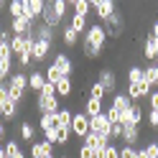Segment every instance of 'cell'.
<instances>
[{"label": "cell", "instance_id": "obj_41", "mask_svg": "<svg viewBox=\"0 0 158 158\" xmlns=\"http://www.w3.org/2000/svg\"><path fill=\"white\" fill-rule=\"evenodd\" d=\"M69 138H72V130H64V127H59V145H66Z\"/></svg>", "mask_w": 158, "mask_h": 158}, {"label": "cell", "instance_id": "obj_7", "mask_svg": "<svg viewBox=\"0 0 158 158\" xmlns=\"http://www.w3.org/2000/svg\"><path fill=\"white\" fill-rule=\"evenodd\" d=\"M110 120H107V115L100 112L97 117H89V133H97V135H102V138H110Z\"/></svg>", "mask_w": 158, "mask_h": 158}, {"label": "cell", "instance_id": "obj_40", "mask_svg": "<svg viewBox=\"0 0 158 158\" xmlns=\"http://www.w3.org/2000/svg\"><path fill=\"white\" fill-rule=\"evenodd\" d=\"M148 110H156L158 112V89H153L148 94Z\"/></svg>", "mask_w": 158, "mask_h": 158}, {"label": "cell", "instance_id": "obj_31", "mask_svg": "<svg viewBox=\"0 0 158 158\" xmlns=\"http://www.w3.org/2000/svg\"><path fill=\"white\" fill-rule=\"evenodd\" d=\"M143 79H145L143 66H130V69H127V84H140Z\"/></svg>", "mask_w": 158, "mask_h": 158}, {"label": "cell", "instance_id": "obj_8", "mask_svg": "<svg viewBox=\"0 0 158 158\" xmlns=\"http://www.w3.org/2000/svg\"><path fill=\"white\" fill-rule=\"evenodd\" d=\"M97 82L105 87V92L110 94V97L117 92V77H115L112 69H100V79H97Z\"/></svg>", "mask_w": 158, "mask_h": 158}, {"label": "cell", "instance_id": "obj_50", "mask_svg": "<svg viewBox=\"0 0 158 158\" xmlns=\"http://www.w3.org/2000/svg\"><path fill=\"white\" fill-rule=\"evenodd\" d=\"M48 158H56V156H48Z\"/></svg>", "mask_w": 158, "mask_h": 158}, {"label": "cell", "instance_id": "obj_16", "mask_svg": "<svg viewBox=\"0 0 158 158\" xmlns=\"http://www.w3.org/2000/svg\"><path fill=\"white\" fill-rule=\"evenodd\" d=\"M130 105H133V100H130L125 92H115V94H112V105H110V107H112V110H117L120 115L130 110Z\"/></svg>", "mask_w": 158, "mask_h": 158}, {"label": "cell", "instance_id": "obj_48", "mask_svg": "<svg viewBox=\"0 0 158 158\" xmlns=\"http://www.w3.org/2000/svg\"><path fill=\"white\" fill-rule=\"evenodd\" d=\"M3 8H5V3H3V0H0V10H3Z\"/></svg>", "mask_w": 158, "mask_h": 158}, {"label": "cell", "instance_id": "obj_33", "mask_svg": "<svg viewBox=\"0 0 158 158\" xmlns=\"http://www.w3.org/2000/svg\"><path fill=\"white\" fill-rule=\"evenodd\" d=\"M21 138H23V140H28V143H33V138H36V127L28 123V120L21 123Z\"/></svg>", "mask_w": 158, "mask_h": 158}, {"label": "cell", "instance_id": "obj_19", "mask_svg": "<svg viewBox=\"0 0 158 158\" xmlns=\"http://www.w3.org/2000/svg\"><path fill=\"white\" fill-rule=\"evenodd\" d=\"M38 130H41V133L59 130V117H56V112H54V115H41V117H38Z\"/></svg>", "mask_w": 158, "mask_h": 158}, {"label": "cell", "instance_id": "obj_10", "mask_svg": "<svg viewBox=\"0 0 158 158\" xmlns=\"http://www.w3.org/2000/svg\"><path fill=\"white\" fill-rule=\"evenodd\" d=\"M44 8H46V0H26V15L23 18L36 23L38 18H41V13H44Z\"/></svg>", "mask_w": 158, "mask_h": 158}, {"label": "cell", "instance_id": "obj_43", "mask_svg": "<svg viewBox=\"0 0 158 158\" xmlns=\"http://www.w3.org/2000/svg\"><path fill=\"white\" fill-rule=\"evenodd\" d=\"M143 151H145V156H148V158H158V148H156V143H148Z\"/></svg>", "mask_w": 158, "mask_h": 158}, {"label": "cell", "instance_id": "obj_23", "mask_svg": "<svg viewBox=\"0 0 158 158\" xmlns=\"http://www.w3.org/2000/svg\"><path fill=\"white\" fill-rule=\"evenodd\" d=\"M33 31H36V38L54 44V36H56V31H54V28H48V26H44V23H36V26H33Z\"/></svg>", "mask_w": 158, "mask_h": 158}, {"label": "cell", "instance_id": "obj_4", "mask_svg": "<svg viewBox=\"0 0 158 158\" xmlns=\"http://www.w3.org/2000/svg\"><path fill=\"white\" fill-rule=\"evenodd\" d=\"M92 10L97 15V23H105L107 18H110L115 10H117V5H115V0H92Z\"/></svg>", "mask_w": 158, "mask_h": 158}, {"label": "cell", "instance_id": "obj_38", "mask_svg": "<svg viewBox=\"0 0 158 158\" xmlns=\"http://www.w3.org/2000/svg\"><path fill=\"white\" fill-rule=\"evenodd\" d=\"M54 8H56L59 18L64 21V15H66V8H69V3H66V0H54Z\"/></svg>", "mask_w": 158, "mask_h": 158}, {"label": "cell", "instance_id": "obj_49", "mask_svg": "<svg viewBox=\"0 0 158 158\" xmlns=\"http://www.w3.org/2000/svg\"><path fill=\"white\" fill-rule=\"evenodd\" d=\"M153 143H156V148H158V135H156V140H153Z\"/></svg>", "mask_w": 158, "mask_h": 158}, {"label": "cell", "instance_id": "obj_28", "mask_svg": "<svg viewBox=\"0 0 158 158\" xmlns=\"http://www.w3.org/2000/svg\"><path fill=\"white\" fill-rule=\"evenodd\" d=\"M44 77H46V82H48V84H54V87H56V84L64 79V74L59 72V69H56L54 64H48V66L44 69Z\"/></svg>", "mask_w": 158, "mask_h": 158}, {"label": "cell", "instance_id": "obj_36", "mask_svg": "<svg viewBox=\"0 0 158 158\" xmlns=\"http://www.w3.org/2000/svg\"><path fill=\"white\" fill-rule=\"evenodd\" d=\"M77 158H94V148H89V145H79V151H77Z\"/></svg>", "mask_w": 158, "mask_h": 158}, {"label": "cell", "instance_id": "obj_3", "mask_svg": "<svg viewBox=\"0 0 158 158\" xmlns=\"http://www.w3.org/2000/svg\"><path fill=\"white\" fill-rule=\"evenodd\" d=\"M102 28H105L107 38H120L123 31H125V18H123V13H120V10H115V13L102 23Z\"/></svg>", "mask_w": 158, "mask_h": 158}, {"label": "cell", "instance_id": "obj_25", "mask_svg": "<svg viewBox=\"0 0 158 158\" xmlns=\"http://www.w3.org/2000/svg\"><path fill=\"white\" fill-rule=\"evenodd\" d=\"M59 117V127H64V130H72V120H74V112L69 110V107H61V110L56 112Z\"/></svg>", "mask_w": 158, "mask_h": 158}, {"label": "cell", "instance_id": "obj_17", "mask_svg": "<svg viewBox=\"0 0 158 158\" xmlns=\"http://www.w3.org/2000/svg\"><path fill=\"white\" fill-rule=\"evenodd\" d=\"M123 145H135L138 140H140V127L138 125H127V127H123Z\"/></svg>", "mask_w": 158, "mask_h": 158}, {"label": "cell", "instance_id": "obj_1", "mask_svg": "<svg viewBox=\"0 0 158 158\" xmlns=\"http://www.w3.org/2000/svg\"><path fill=\"white\" fill-rule=\"evenodd\" d=\"M105 41H107V33H105L102 23L87 26V33L82 36V54L87 59H100L102 48H105Z\"/></svg>", "mask_w": 158, "mask_h": 158}, {"label": "cell", "instance_id": "obj_45", "mask_svg": "<svg viewBox=\"0 0 158 158\" xmlns=\"http://www.w3.org/2000/svg\"><path fill=\"white\" fill-rule=\"evenodd\" d=\"M5 135H8V127H5V123H3V120H0V140H3Z\"/></svg>", "mask_w": 158, "mask_h": 158}, {"label": "cell", "instance_id": "obj_34", "mask_svg": "<svg viewBox=\"0 0 158 158\" xmlns=\"http://www.w3.org/2000/svg\"><path fill=\"white\" fill-rule=\"evenodd\" d=\"M89 97H94V100H105L107 92H105V87H102L100 82H94V84H92V89H89Z\"/></svg>", "mask_w": 158, "mask_h": 158}, {"label": "cell", "instance_id": "obj_32", "mask_svg": "<svg viewBox=\"0 0 158 158\" xmlns=\"http://www.w3.org/2000/svg\"><path fill=\"white\" fill-rule=\"evenodd\" d=\"M69 26H72L79 36L87 33V18H84V15H77V13H74V15H72V23H69Z\"/></svg>", "mask_w": 158, "mask_h": 158}, {"label": "cell", "instance_id": "obj_22", "mask_svg": "<svg viewBox=\"0 0 158 158\" xmlns=\"http://www.w3.org/2000/svg\"><path fill=\"white\" fill-rule=\"evenodd\" d=\"M102 110V100H94V97H87V102H84V115L87 117H97Z\"/></svg>", "mask_w": 158, "mask_h": 158}, {"label": "cell", "instance_id": "obj_30", "mask_svg": "<svg viewBox=\"0 0 158 158\" xmlns=\"http://www.w3.org/2000/svg\"><path fill=\"white\" fill-rule=\"evenodd\" d=\"M72 8H74L77 15H84V18H87V15L92 13V0H74Z\"/></svg>", "mask_w": 158, "mask_h": 158}, {"label": "cell", "instance_id": "obj_2", "mask_svg": "<svg viewBox=\"0 0 158 158\" xmlns=\"http://www.w3.org/2000/svg\"><path fill=\"white\" fill-rule=\"evenodd\" d=\"M26 89H28V74H23V72H13L10 77H8V94H10V102L21 105Z\"/></svg>", "mask_w": 158, "mask_h": 158}, {"label": "cell", "instance_id": "obj_24", "mask_svg": "<svg viewBox=\"0 0 158 158\" xmlns=\"http://www.w3.org/2000/svg\"><path fill=\"white\" fill-rule=\"evenodd\" d=\"M5 158H26V153L21 151V143H18L15 138H10V140L5 143Z\"/></svg>", "mask_w": 158, "mask_h": 158}, {"label": "cell", "instance_id": "obj_46", "mask_svg": "<svg viewBox=\"0 0 158 158\" xmlns=\"http://www.w3.org/2000/svg\"><path fill=\"white\" fill-rule=\"evenodd\" d=\"M151 36H153V38H156V44H158V21H156V23H153V31H151Z\"/></svg>", "mask_w": 158, "mask_h": 158}, {"label": "cell", "instance_id": "obj_39", "mask_svg": "<svg viewBox=\"0 0 158 158\" xmlns=\"http://www.w3.org/2000/svg\"><path fill=\"white\" fill-rule=\"evenodd\" d=\"M105 158H120V145L110 143V145L105 148Z\"/></svg>", "mask_w": 158, "mask_h": 158}, {"label": "cell", "instance_id": "obj_12", "mask_svg": "<svg viewBox=\"0 0 158 158\" xmlns=\"http://www.w3.org/2000/svg\"><path fill=\"white\" fill-rule=\"evenodd\" d=\"M59 72H61L64 77H72V72H74V64H72V59H69V54H54V61H51Z\"/></svg>", "mask_w": 158, "mask_h": 158}, {"label": "cell", "instance_id": "obj_20", "mask_svg": "<svg viewBox=\"0 0 158 158\" xmlns=\"http://www.w3.org/2000/svg\"><path fill=\"white\" fill-rule=\"evenodd\" d=\"M156 51H158V44H156V38L148 33V36H145V41H143V56H145L151 64L156 61Z\"/></svg>", "mask_w": 158, "mask_h": 158}, {"label": "cell", "instance_id": "obj_35", "mask_svg": "<svg viewBox=\"0 0 158 158\" xmlns=\"http://www.w3.org/2000/svg\"><path fill=\"white\" fill-rule=\"evenodd\" d=\"M120 158H138V148L135 145H123L120 148Z\"/></svg>", "mask_w": 158, "mask_h": 158}, {"label": "cell", "instance_id": "obj_6", "mask_svg": "<svg viewBox=\"0 0 158 158\" xmlns=\"http://www.w3.org/2000/svg\"><path fill=\"white\" fill-rule=\"evenodd\" d=\"M72 135L82 138V140L89 135V117H87L84 112H74V120H72Z\"/></svg>", "mask_w": 158, "mask_h": 158}, {"label": "cell", "instance_id": "obj_5", "mask_svg": "<svg viewBox=\"0 0 158 158\" xmlns=\"http://www.w3.org/2000/svg\"><path fill=\"white\" fill-rule=\"evenodd\" d=\"M36 107L41 110V115H54L61 110V105H59V97L51 94V97H44V94H38L36 97Z\"/></svg>", "mask_w": 158, "mask_h": 158}, {"label": "cell", "instance_id": "obj_11", "mask_svg": "<svg viewBox=\"0 0 158 158\" xmlns=\"http://www.w3.org/2000/svg\"><path fill=\"white\" fill-rule=\"evenodd\" d=\"M151 92H153V87L143 79L140 84H127V92H125V94L130 97V100H143V97H148Z\"/></svg>", "mask_w": 158, "mask_h": 158}, {"label": "cell", "instance_id": "obj_42", "mask_svg": "<svg viewBox=\"0 0 158 158\" xmlns=\"http://www.w3.org/2000/svg\"><path fill=\"white\" fill-rule=\"evenodd\" d=\"M148 125H151L153 130H158V112L156 110H148Z\"/></svg>", "mask_w": 158, "mask_h": 158}, {"label": "cell", "instance_id": "obj_26", "mask_svg": "<svg viewBox=\"0 0 158 158\" xmlns=\"http://www.w3.org/2000/svg\"><path fill=\"white\" fill-rule=\"evenodd\" d=\"M8 13H10V21L13 18H23L26 15V0H10L8 3Z\"/></svg>", "mask_w": 158, "mask_h": 158}, {"label": "cell", "instance_id": "obj_9", "mask_svg": "<svg viewBox=\"0 0 158 158\" xmlns=\"http://www.w3.org/2000/svg\"><path fill=\"white\" fill-rule=\"evenodd\" d=\"M41 23L44 26H48V28H59V23H61V18H59V13H56V8H54V0L51 3H46V8H44V13H41Z\"/></svg>", "mask_w": 158, "mask_h": 158}, {"label": "cell", "instance_id": "obj_47", "mask_svg": "<svg viewBox=\"0 0 158 158\" xmlns=\"http://www.w3.org/2000/svg\"><path fill=\"white\" fill-rule=\"evenodd\" d=\"M0 158H5V145H0Z\"/></svg>", "mask_w": 158, "mask_h": 158}, {"label": "cell", "instance_id": "obj_15", "mask_svg": "<svg viewBox=\"0 0 158 158\" xmlns=\"http://www.w3.org/2000/svg\"><path fill=\"white\" fill-rule=\"evenodd\" d=\"M33 26H36V23H31L28 18H13L8 28H10V33H13V36H26V33L31 31Z\"/></svg>", "mask_w": 158, "mask_h": 158}, {"label": "cell", "instance_id": "obj_37", "mask_svg": "<svg viewBox=\"0 0 158 158\" xmlns=\"http://www.w3.org/2000/svg\"><path fill=\"white\" fill-rule=\"evenodd\" d=\"M105 115H107V120H110V125H120V112H117V110L107 107V110H105Z\"/></svg>", "mask_w": 158, "mask_h": 158}, {"label": "cell", "instance_id": "obj_29", "mask_svg": "<svg viewBox=\"0 0 158 158\" xmlns=\"http://www.w3.org/2000/svg\"><path fill=\"white\" fill-rule=\"evenodd\" d=\"M61 41H64V46H77L79 33L74 31L72 26H64V28H61Z\"/></svg>", "mask_w": 158, "mask_h": 158}, {"label": "cell", "instance_id": "obj_27", "mask_svg": "<svg viewBox=\"0 0 158 158\" xmlns=\"http://www.w3.org/2000/svg\"><path fill=\"white\" fill-rule=\"evenodd\" d=\"M143 74H145V82L151 84V87H158V64H145L143 66Z\"/></svg>", "mask_w": 158, "mask_h": 158}, {"label": "cell", "instance_id": "obj_44", "mask_svg": "<svg viewBox=\"0 0 158 158\" xmlns=\"http://www.w3.org/2000/svg\"><path fill=\"white\" fill-rule=\"evenodd\" d=\"M38 94H44V97H51V94H56V87L46 82V84H44V89H41V92H38Z\"/></svg>", "mask_w": 158, "mask_h": 158}, {"label": "cell", "instance_id": "obj_14", "mask_svg": "<svg viewBox=\"0 0 158 158\" xmlns=\"http://www.w3.org/2000/svg\"><path fill=\"white\" fill-rule=\"evenodd\" d=\"M48 56H51V44L36 38L33 41V61H46Z\"/></svg>", "mask_w": 158, "mask_h": 158}, {"label": "cell", "instance_id": "obj_18", "mask_svg": "<svg viewBox=\"0 0 158 158\" xmlns=\"http://www.w3.org/2000/svg\"><path fill=\"white\" fill-rule=\"evenodd\" d=\"M44 84H46V77H44L41 69H36V72L28 74V89H33V92L38 94V92L44 89Z\"/></svg>", "mask_w": 158, "mask_h": 158}, {"label": "cell", "instance_id": "obj_21", "mask_svg": "<svg viewBox=\"0 0 158 158\" xmlns=\"http://www.w3.org/2000/svg\"><path fill=\"white\" fill-rule=\"evenodd\" d=\"M74 92V84H72V77H64L61 82L56 84V97L59 100H66V97H72Z\"/></svg>", "mask_w": 158, "mask_h": 158}, {"label": "cell", "instance_id": "obj_13", "mask_svg": "<svg viewBox=\"0 0 158 158\" xmlns=\"http://www.w3.org/2000/svg\"><path fill=\"white\" fill-rule=\"evenodd\" d=\"M54 156V145L46 140H33L31 143V158H48Z\"/></svg>", "mask_w": 158, "mask_h": 158}]
</instances>
